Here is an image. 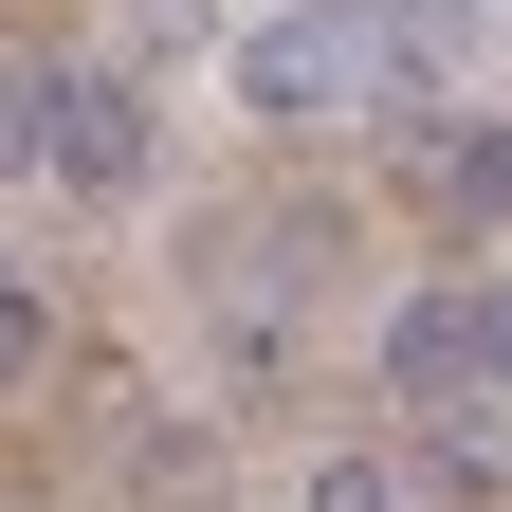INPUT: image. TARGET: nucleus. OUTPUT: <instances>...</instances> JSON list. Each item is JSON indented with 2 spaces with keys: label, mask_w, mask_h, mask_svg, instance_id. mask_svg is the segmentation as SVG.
<instances>
[{
  "label": "nucleus",
  "mask_w": 512,
  "mask_h": 512,
  "mask_svg": "<svg viewBox=\"0 0 512 512\" xmlns=\"http://www.w3.org/2000/svg\"><path fill=\"white\" fill-rule=\"evenodd\" d=\"M238 92L275 110V128H330V110H366V92H384V19H366V0H311V19H256Z\"/></svg>",
  "instance_id": "f257e3e1"
},
{
  "label": "nucleus",
  "mask_w": 512,
  "mask_h": 512,
  "mask_svg": "<svg viewBox=\"0 0 512 512\" xmlns=\"http://www.w3.org/2000/svg\"><path fill=\"white\" fill-rule=\"evenodd\" d=\"M384 384L439 421V403H494V293H403L384 311Z\"/></svg>",
  "instance_id": "f03ea898"
},
{
  "label": "nucleus",
  "mask_w": 512,
  "mask_h": 512,
  "mask_svg": "<svg viewBox=\"0 0 512 512\" xmlns=\"http://www.w3.org/2000/svg\"><path fill=\"white\" fill-rule=\"evenodd\" d=\"M55 183H147V74H55Z\"/></svg>",
  "instance_id": "7ed1b4c3"
},
{
  "label": "nucleus",
  "mask_w": 512,
  "mask_h": 512,
  "mask_svg": "<svg viewBox=\"0 0 512 512\" xmlns=\"http://www.w3.org/2000/svg\"><path fill=\"white\" fill-rule=\"evenodd\" d=\"M421 202H439V220H476V238L512 220V110H476V128H421Z\"/></svg>",
  "instance_id": "20e7f679"
},
{
  "label": "nucleus",
  "mask_w": 512,
  "mask_h": 512,
  "mask_svg": "<svg viewBox=\"0 0 512 512\" xmlns=\"http://www.w3.org/2000/svg\"><path fill=\"white\" fill-rule=\"evenodd\" d=\"M37 348H55V293L19 275V256H0V384H37Z\"/></svg>",
  "instance_id": "39448f33"
},
{
  "label": "nucleus",
  "mask_w": 512,
  "mask_h": 512,
  "mask_svg": "<svg viewBox=\"0 0 512 512\" xmlns=\"http://www.w3.org/2000/svg\"><path fill=\"white\" fill-rule=\"evenodd\" d=\"M0 165H55V74H0Z\"/></svg>",
  "instance_id": "423d86ee"
},
{
  "label": "nucleus",
  "mask_w": 512,
  "mask_h": 512,
  "mask_svg": "<svg viewBox=\"0 0 512 512\" xmlns=\"http://www.w3.org/2000/svg\"><path fill=\"white\" fill-rule=\"evenodd\" d=\"M293 512H403V476H384V458H311V494Z\"/></svg>",
  "instance_id": "0eeeda50"
},
{
  "label": "nucleus",
  "mask_w": 512,
  "mask_h": 512,
  "mask_svg": "<svg viewBox=\"0 0 512 512\" xmlns=\"http://www.w3.org/2000/svg\"><path fill=\"white\" fill-rule=\"evenodd\" d=\"M494 403H512V293H494Z\"/></svg>",
  "instance_id": "6e6552de"
},
{
  "label": "nucleus",
  "mask_w": 512,
  "mask_h": 512,
  "mask_svg": "<svg viewBox=\"0 0 512 512\" xmlns=\"http://www.w3.org/2000/svg\"><path fill=\"white\" fill-rule=\"evenodd\" d=\"M439 19H476V0H439Z\"/></svg>",
  "instance_id": "1a4fd4ad"
}]
</instances>
